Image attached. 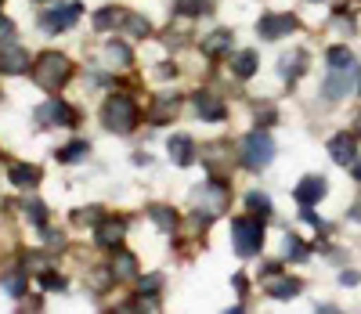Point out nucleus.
Listing matches in <instances>:
<instances>
[{"instance_id":"29","label":"nucleus","mask_w":361,"mask_h":314,"mask_svg":"<svg viewBox=\"0 0 361 314\" xmlns=\"http://www.w3.org/2000/svg\"><path fill=\"white\" fill-rule=\"evenodd\" d=\"M177 11L180 15H209L214 11V0H180Z\"/></svg>"},{"instance_id":"7","label":"nucleus","mask_w":361,"mask_h":314,"mask_svg":"<svg viewBox=\"0 0 361 314\" xmlns=\"http://www.w3.org/2000/svg\"><path fill=\"white\" fill-rule=\"evenodd\" d=\"M37 119H40V127H76V112L66 105V102H58V98H51V102H44L40 109H37Z\"/></svg>"},{"instance_id":"3","label":"nucleus","mask_w":361,"mask_h":314,"mask_svg":"<svg viewBox=\"0 0 361 314\" xmlns=\"http://www.w3.org/2000/svg\"><path fill=\"white\" fill-rule=\"evenodd\" d=\"M102 119H105V127L112 134H130L137 127L141 112H137V105L127 98V94H112V98L105 102V109H102Z\"/></svg>"},{"instance_id":"33","label":"nucleus","mask_w":361,"mask_h":314,"mask_svg":"<svg viewBox=\"0 0 361 314\" xmlns=\"http://www.w3.org/2000/svg\"><path fill=\"white\" fill-rule=\"evenodd\" d=\"M286 257H289V260H307V246L300 242L296 235H289V238H286Z\"/></svg>"},{"instance_id":"30","label":"nucleus","mask_w":361,"mask_h":314,"mask_svg":"<svg viewBox=\"0 0 361 314\" xmlns=\"http://www.w3.org/2000/svg\"><path fill=\"white\" fill-rule=\"evenodd\" d=\"M246 206H250V213H257V217H271V199L260 195V192H250V195H246Z\"/></svg>"},{"instance_id":"41","label":"nucleus","mask_w":361,"mask_h":314,"mask_svg":"<svg viewBox=\"0 0 361 314\" xmlns=\"http://www.w3.org/2000/svg\"><path fill=\"white\" fill-rule=\"evenodd\" d=\"M350 221H357V224H361V203H357V206L350 210Z\"/></svg>"},{"instance_id":"35","label":"nucleus","mask_w":361,"mask_h":314,"mask_svg":"<svg viewBox=\"0 0 361 314\" xmlns=\"http://www.w3.org/2000/svg\"><path fill=\"white\" fill-rule=\"evenodd\" d=\"M15 40V22L8 15H0V44H11Z\"/></svg>"},{"instance_id":"31","label":"nucleus","mask_w":361,"mask_h":314,"mask_svg":"<svg viewBox=\"0 0 361 314\" xmlns=\"http://www.w3.org/2000/svg\"><path fill=\"white\" fill-rule=\"evenodd\" d=\"M25 217H29V224H37V228H44V224H47V210H44V203H40V199L25 203Z\"/></svg>"},{"instance_id":"36","label":"nucleus","mask_w":361,"mask_h":314,"mask_svg":"<svg viewBox=\"0 0 361 314\" xmlns=\"http://www.w3.org/2000/svg\"><path fill=\"white\" fill-rule=\"evenodd\" d=\"M267 123H275V105H260L257 109V127H267Z\"/></svg>"},{"instance_id":"42","label":"nucleus","mask_w":361,"mask_h":314,"mask_svg":"<svg viewBox=\"0 0 361 314\" xmlns=\"http://www.w3.org/2000/svg\"><path fill=\"white\" fill-rule=\"evenodd\" d=\"M350 167H354V181H361V159H354Z\"/></svg>"},{"instance_id":"14","label":"nucleus","mask_w":361,"mask_h":314,"mask_svg":"<svg viewBox=\"0 0 361 314\" xmlns=\"http://www.w3.org/2000/svg\"><path fill=\"white\" fill-rule=\"evenodd\" d=\"M347 90H350V69H333L325 76V98L329 102L347 98Z\"/></svg>"},{"instance_id":"34","label":"nucleus","mask_w":361,"mask_h":314,"mask_svg":"<svg viewBox=\"0 0 361 314\" xmlns=\"http://www.w3.org/2000/svg\"><path fill=\"white\" fill-rule=\"evenodd\" d=\"M0 282H4V289H8L11 296H22V293H25V278H22V271H15V274H4Z\"/></svg>"},{"instance_id":"6","label":"nucleus","mask_w":361,"mask_h":314,"mask_svg":"<svg viewBox=\"0 0 361 314\" xmlns=\"http://www.w3.org/2000/svg\"><path fill=\"white\" fill-rule=\"evenodd\" d=\"M195 203H199V217H217V213H224V206H228V188L221 184V181H209L202 192H195Z\"/></svg>"},{"instance_id":"11","label":"nucleus","mask_w":361,"mask_h":314,"mask_svg":"<svg viewBox=\"0 0 361 314\" xmlns=\"http://www.w3.org/2000/svg\"><path fill=\"white\" fill-rule=\"evenodd\" d=\"M325 188H329V184H325V177L318 174V177H304V181H300L293 195H296L300 206H314V203L325 195Z\"/></svg>"},{"instance_id":"21","label":"nucleus","mask_w":361,"mask_h":314,"mask_svg":"<svg viewBox=\"0 0 361 314\" xmlns=\"http://www.w3.org/2000/svg\"><path fill=\"white\" fill-rule=\"evenodd\" d=\"M8 177H11V184H18V188H33V184L40 181V167H25V163H15V167L8 170Z\"/></svg>"},{"instance_id":"16","label":"nucleus","mask_w":361,"mask_h":314,"mask_svg":"<svg viewBox=\"0 0 361 314\" xmlns=\"http://www.w3.org/2000/svg\"><path fill=\"white\" fill-rule=\"evenodd\" d=\"M195 109H199V116L209 119V123H221V119H224V105H221L209 90H199V94H195Z\"/></svg>"},{"instance_id":"40","label":"nucleus","mask_w":361,"mask_h":314,"mask_svg":"<svg viewBox=\"0 0 361 314\" xmlns=\"http://www.w3.org/2000/svg\"><path fill=\"white\" fill-rule=\"evenodd\" d=\"M340 282H343V286H357V274H354V271H343Z\"/></svg>"},{"instance_id":"22","label":"nucleus","mask_w":361,"mask_h":314,"mask_svg":"<svg viewBox=\"0 0 361 314\" xmlns=\"http://www.w3.org/2000/svg\"><path fill=\"white\" fill-rule=\"evenodd\" d=\"M231 73H235L238 80H250V76L257 73V54H253V51H238V54L231 58Z\"/></svg>"},{"instance_id":"44","label":"nucleus","mask_w":361,"mask_h":314,"mask_svg":"<svg viewBox=\"0 0 361 314\" xmlns=\"http://www.w3.org/2000/svg\"><path fill=\"white\" fill-rule=\"evenodd\" d=\"M357 94H361V83H357Z\"/></svg>"},{"instance_id":"18","label":"nucleus","mask_w":361,"mask_h":314,"mask_svg":"<svg viewBox=\"0 0 361 314\" xmlns=\"http://www.w3.org/2000/svg\"><path fill=\"white\" fill-rule=\"evenodd\" d=\"M228 51H231V33L228 29H214V33L202 40V54H209V58H221Z\"/></svg>"},{"instance_id":"28","label":"nucleus","mask_w":361,"mask_h":314,"mask_svg":"<svg viewBox=\"0 0 361 314\" xmlns=\"http://www.w3.org/2000/svg\"><path fill=\"white\" fill-rule=\"evenodd\" d=\"M354 66V54L347 47H329V69H350Z\"/></svg>"},{"instance_id":"4","label":"nucleus","mask_w":361,"mask_h":314,"mask_svg":"<svg viewBox=\"0 0 361 314\" xmlns=\"http://www.w3.org/2000/svg\"><path fill=\"white\" fill-rule=\"evenodd\" d=\"M238 159H243L246 170H264L271 159H275V141H271L260 127L253 134L243 138V148H238Z\"/></svg>"},{"instance_id":"1","label":"nucleus","mask_w":361,"mask_h":314,"mask_svg":"<svg viewBox=\"0 0 361 314\" xmlns=\"http://www.w3.org/2000/svg\"><path fill=\"white\" fill-rule=\"evenodd\" d=\"M69 76H73V61L66 54H58V51H44L33 61V80L44 90H62L69 83Z\"/></svg>"},{"instance_id":"27","label":"nucleus","mask_w":361,"mask_h":314,"mask_svg":"<svg viewBox=\"0 0 361 314\" xmlns=\"http://www.w3.org/2000/svg\"><path fill=\"white\" fill-rule=\"evenodd\" d=\"M148 217H152L163 231H173V228H177V213L166 210V206H152V210H148Z\"/></svg>"},{"instance_id":"32","label":"nucleus","mask_w":361,"mask_h":314,"mask_svg":"<svg viewBox=\"0 0 361 314\" xmlns=\"http://www.w3.org/2000/svg\"><path fill=\"white\" fill-rule=\"evenodd\" d=\"M40 286L51 289V293H66V278L54 274V271H40Z\"/></svg>"},{"instance_id":"5","label":"nucleus","mask_w":361,"mask_h":314,"mask_svg":"<svg viewBox=\"0 0 361 314\" xmlns=\"http://www.w3.org/2000/svg\"><path fill=\"white\" fill-rule=\"evenodd\" d=\"M80 15H83L80 4H58L47 15H40V29L44 33H66V29H73L80 22Z\"/></svg>"},{"instance_id":"2","label":"nucleus","mask_w":361,"mask_h":314,"mask_svg":"<svg viewBox=\"0 0 361 314\" xmlns=\"http://www.w3.org/2000/svg\"><path fill=\"white\" fill-rule=\"evenodd\" d=\"M231 242H235V253L238 257H257L260 246H264V217L257 221L253 217H235L231 221Z\"/></svg>"},{"instance_id":"38","label":"nucleus","mask_w":361,"mask_h":314,"mask_svg":"<svg viewBox=\"0 0 361 314\" xmlns=\"http://www.w3.org/2000/svg\"><path fill=\"white\" fill-rule=\"evenodd\" d=\"M163 286V274H148V278H141V293H156Z\"/></svg>"},{"instance_id":"43","label":"nucleus","mask_w":361,"mask_h":314,"mask_svg":"<svg viewBox=\"0 0 361 314\" xmlns=\"http://www.w3.org/2000/svg\"><path fill=\"white\" fill-rule=\"evenodd\" d=\"M354 134H357V138H361V116H357V119H354Z\"/></svg>"},{"instance_id":"15","label":"nucleus","mask_w":361,"mask_h":314,"mask_svg":"<svg viewBox=\"0 0 361 314\" xmlns=\"http://www.w3.org/2000/svg\"><path fill=\"white\" fill-rule=\"evenodd\" d=\"M170 159L177 163V167H192L195 163V145H192V138H185V134H177V138H170Z\"/></svg>"},{"instance_id":"39","label":"nucleus","mask_w":361,"mask_h":314,"mask_svg":"<svg viewBox=\"0 0 361 314\" xmlns=\"http://www.w3.org/2000/svg\"><path fill=\"white\" fill-rule=\"evenodd\" d=\"M73 221H76V224H83V221H98V210H80V213H73Z\"/></svg>"},{"instance_id":"37","label":"nucleus","mask_w":361,"mask_h":314,"mask_svg":"<svg viewBox=\"0 0 361 314\" xmlns=\"http://www.w3.org/2000/svg\"><path fill=\"white\" fill-rule=\"evenodd\" d=\"M304 221H307V224H311V228H318V231H329V224H325V221H322V217H318V213H314V210H311V206H304Z\"/></svg>"},{"instance_id":"10","label":"nucleus","mask_w":361,"mask_h":314,"mask_svg":"<svg viewBox=\"0 0 361 314\" xmlns=\"http://www.w3.org/2000/svg\"><path fill=\"white\" fill-rule=\"evenodd\" d=\"M329 155H333V163L347 167L357 159V134H336L333 141H329Z\"/></svg>"},{"instance_id":"9","label":"nucleus","mask_w":361,"mask_h":314,"mask_svg":"<svg viewBox=\"0 0 361 314\" xmlns=\"http://www.w3.org/2000/svg\"><path fill=\"white\" fill-rule=\"evenodd\" d=\"M293 29H296V18H293V15H264L260 25H257V33H260L264 40H279V37L293 33Z\"/></svg>"},{"instance_id":"13","label":"nucleus","mask_w":361,"mask_h":314,"mask_svg":"<svg viewBox=\"0 0 361 314\" xmlns=\"http://www.w3.org/2000/svg\"><path fill=\"white\" fill-rule=\"evenodd\" d=\"M177 109H180L177 94H159V98H156V105L148 109V119H152L156 127H163V123H170V119L177 116Z\"/></svg>"},{"instance_id":"24","label":"nucleus","mask_w":361,"mask_h":314,"mask_svg":"<svg viewBox=\"0 0 361 314\" xmlns=\"http://www.w3.org/2000/svg\"><path fill=\"white\" fill-rule=\"evenodd\" d=\"M119 25H123V33H130V37H148V33H152V25H148L141 15H130V11H123Z\"/></svg>"},{"instance_id":"23","label":"nucleus","mask_w":361,"mask_h":314,"mask_svg":"<svg viewBox=\"0 0 361 314\" xmlns=\"http://www.w3.org/2000/svg\"><path fill=\"white\" fill-rule=\"evenodd\" d=\"M105 61H109V66H119V69H127L130 66V61H134V54H130V47L127 44H105Z\"/></svg>"},{"instance_id":"17","label":"nucleus","mask_w":361,"mask_h":314,"mask_svg":"<svg viewBox=\"0 0 361 314\" xmlns=\"http://www.w3.org/2000/svg\"><path fill=\"white\" fill-rule=\"evenodd\" d=\"M300 289H304V286H300V278H275V274L267 278V293L275 300H293Z\"/></svg>"},{"instance_id":"25","label":"nucleus","mask_w":361,"mask_h":314,"mask_svg":"<svg viewBox=\"0 0 361 314\" xmlns=\"http://www.w3.org/2000/svg\"><path fill=\"white\" fill-rule=\"evenodd\" d=\"M279 61H282L279 69H282V76H286V80H296L300 73H304V51H293V54H282Z\"/></svg>"},{"instance_id":"19","label":"nucleus","mask_w":361,"mask_h":314,"mask_svg":"<svg viewBox=\"0 0 361 314\" xmlns=\"http://www.w3.org/2000/svg\"><path fill=\"white\" fill-rule=\"evenodd\" d=\"M123 235H127V224H123V221H105V224H98V246H105V249H116L119 242H123Z\"/></svg>"},{"instance_id":"20","label":"nucleus","mask_w":361,"mask_h":314,"mask_svg":"<svg viewBox=\"0 0 361 314\" xmlns=\"http://www.w3.org/2000/svg\"><path fill=\"white\" fill-rule=\"evenodd\" d=\"M134 264H137V260H134L130 253H116V257H112V264H109V271H112V278H116V282H130V278L137 274V267H134Z\"/></svg>"},{"instance_id":"8","label":"nucleus","mask_w":361,"mask_h":314,"mask_svg":"<svg viewBox=\"0 0 361 314\" xmlns=\"http://www.w3.org/2000/svg\"><path fill=\"white\" fill-rule=\"evenodd\" d=\"M202 163H206L209 174L221 181V177L231 170V148H228V145H206V148H202Z\"/></svg>"},{"instance_id":"26","label":"nucleus","mask_w":361,"mask_h":314,"mask_svg":"<svg viewBox=\"0 0 361 314\" xmlns=\"http://www.w3.org/2000/svg\"><path fill=\"white\" fill-rule=\"evenodd\" d=\"M87 152H90L87 141H69L66 148H58V163H80L87 159Z\"/></svg>"},{"instance_id":"12","label":"nucleus","mask_w":361,"mask_h":314,"mask_svg":"<svg viewBox=\"0 0 361 314\" xmlns=\"http://www.w3.org/2000/svg\"><path fill=\"white\" fill-rule=\"evenodd\" d=\"M0 69L11 73V76L29 73V54L22 47H15V44H4V51H0Z\"/></svg>"}]
</instances>
